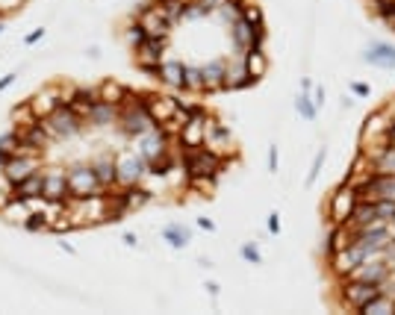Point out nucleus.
<instances>
[{"instance_id":"obj_51","label":"nucleus","mask_w":395,"mask_h":315,"mask_svg":"<svg viewBox=\"0 0 395 315\" xmlns=\"http://www.w3.org/2000/svg\"><path fill=\"white\" fill-rule=\"evenodd\" d=\"M121 242H124L127 248H136V245H139V239H136V233H124V239H121Z\"/></svg>"},{"instance_id":"obj_37","label":"nucleus","mask_w":395,"mask_h":315,"mask_svg":"<svg viewBox=\"0 0 395 315\" xmlns=\"http://www.w3.org/2000/svg\"><path fill=\"white\" fill-rule=\"evenodd\" d=\"M183 92H204V74H201V68L186 65V74H183Z\"/></svg>"},{"instance_id":"obj_49","label":"nucleus","mask_w":395,"mask_h":315,"mask_svg":"<svg viewBox=\"0 0 395 315\" xmlns=\"http://www.w3.org/2000/svg\"><path fill=\"white\" fill-rule=\"evenodd\" d=\"M313 104H316V109H322V104H325V86H316V89H313Z\"/></svg>"},{"instance_id":"obj_52","label":"nucleus","mask_w":395,"mask_h":315,"mask_svg":"<svg viewBox=\"0 0 395 315\" xmlns=\"http://www.w3.org/2000/svg\"><path fill=\"white\" fill-rule=\"evenodd\" d=\"M198 227H204V230H207V233H213V230H216V224H213V221H209V218H198Z\"/></svg>"},{"instance_id":"obj_54","label":"nucleus","mask_w":395,"mask_h":315,"mask_svg":"<svg viewBox=\"0 0 395 315\" xmlns=\"http://www.w3.org/2000/svg\"><path fill=\"white\" fill-rule=\"evenodd\" d=\"M12 83H15V74H6V77L3 80H0V92H3V89H9V86Z\"/></svg>"},{"instance_id":"obj_15","label":"nucleus","mask_w":395,"mask_h":315,"mask_svg":"<svg viewBox=\"0 0 395 315\" xmlns=\"http://www.w3.org/2000/svg\"><path fill=\"white\" fill-rule=\"evenodd\" d=\"M389 118H387V112L384 109H378L372 112L366 121H363V130H360V142L363 147H372V145H384L389 142Z\"/></svg>"},{"instance_id":"obj_27","label":"nucleus","mask_w":395,"mask_h":315,"mask_svg":"<svg viewBox=\"0 0 395 315\" xmlns=\"http://www.w3.org/2000/svg\"><path fill=\"white\" fill-rule=\"evenodd\" d=\"M375 221H380L375 204H369V200H357V207H354V212H351V218L345 221V224H348L351 230H360V227L375 224Z\"/></svg>"},{"instance_id":"obj_28","label":"nucleus","mask_w":395,"mask_h":315,"mask_svg":"<svg viewBox=\"0 0 395 315\" xmlns=\"http://www.w3.org/2000/svg\"><path fill=\"white\" fill-rule=\"evenodd\" d=\"M92 168H95V174H97V180H101L104 192H113V188H115V159L104 154V156H97V159L92 162Z\"/></svg>"},{"instance_id":"obj_18","label":"nucleus","mask_w":395,"mask_h":315,"mask_svg":"<svg viewBox=\"0 0 395 315\" xmlns=\"http://www.w3.org/2000/svg\"><path fill=\"white\" fill-rule=\"evenodd\" d=\"M145 106H147V112H151V118L156 124H163L168 118H175V112L180 109V100L166 97V95H145Z\"/></svg>"},{"instance_id":"obj_53","label":"nucleus","mask_w":395,"mask_h":315,"mask_svg":"<svg viewBox=\"0 0 395 315\" xmlns=\"http://www.w3.org/2000/svg\"><path fill=\"white\" fill-rule=\"evenodd\" d=\"M204 289L209 292V298H218V292H221V289H218V283H213V280H209V283H207Z\"/></svg>"},{"instance_id":"obj_36","label":"nucleus","mask_w":395,"mask_h":315,"mask_svg":"<svg viewBox=\"0 0 395 315\" xmlns=\"http://www.w3.org/2000/svg\"><path fill=\"white\" fill-rule=\"evenodd\" d=\"M186 186L192 192H201L204 197H213L216 186H218V177H186Z\"/></svg>"},{"instance_id":"obj_42","label":"nucleus","mask_w":395,"mask_h":315,"mask_svg":"<svg viewBox=\"0 0 395 315\" xmlns=\"http://www.w3.org/2000/svg\"><path fill=\"white\" fill-rule=\"evenodd\" d=\"M325 159H328V147H319V154H316V159H313V168H310V177H307V186H313V183H316V177L322 174Z\"/></svg>"},{"instance_id":"obj_8","label":"nucleus","mask_w":395,"mask_h":315,"mask_svg":"<svg viewBox=\"0 0 395 315\" xmlns=\"http://www.w3.org/2000/svg\"><path fill=\"white\" fill-rule=\"evenodd\" d=\"M166 45H168V39H151V35H145V42L133 47V59H136V65H139L145 74H151V77H156L159 62L166 59V56H163V54H166Z\"/></svg>"},{"instance_id":"obj_1","label":"nucleus","mask_w":395,"mask_h":315,"mask_svg":"<svg viewBox=\"0 0 395 315\" xmlns=\"http://www.w3.org/2000/svg\"><path fill=\"white\" fill-rule=\"evenodd\" d=\"M115 124L127 138H136V136H142L147 130H154L156 121L151 118V112H147V106H145V95L127 92V97L121 100V106H118V121Z\"/></svg>"},{"instance_id":"obj_33","label":"nucleus","mask_w":395,"mask_h":315,"mask_svg":"<svg viewBox=\"0 0 395 315\" xmlns=\"http://www.w3.org/2000/svg\"><path fill=\"white\" fill-rule=\"evenodd\" d=\"M101 89V100H106V104H113V106H121V100L127 97V86H121V83H115V80H106V83H101L97 86Z\"/></svg>"},{"instance_id":"obj_20","label":"nucleus","mask_w":395,"mask_h":315,"mask_svg":"<svg viewBox=\"0 0 395 315\" xmlns=\"http://www.w3.org/2000/svg\"><path fill=\"white\" fill-rule=\"evenodd\" d=\"M183 74H186V62L180 59H163L156 68V80H163L168 89H183Z\"/></svg>"},{"instance_id":"obj_7","label":"nucleus","mask_w":395,"mask_h":315,"mask_svg":"<svg viewBox=\"0 0 395 315\" xmlns=\"http://www.w3.org/2000/svg\"><path fill=\"white\" fill-rule=\"evenodd\" d=\"M42 121H45L47 133H51L54 138H65V136H74V133L86 130V121H83L71 106H56L51 115L42 118Z\"/></svg>"},{"instance_id":"obj_23","label":"nucleus","mask_w":395,"mask_h":315,"mask_svg":"<svg viewBox=\"0 0 395 315\" xmlns=\"http://www.w3.org/2000/svg\"><path fill=\"white\" fill-rule=\"evenodd\" d=\"M30 200H24V197H15V195H12L9 200H6V204L3 207H0V218H3V221H9V224H27V218H30Z\"/></svg>"},{"instance_id":"obj_9","label":"nucleus","mask_w":395,"mask_h":315,"mask_svg":"<svg viewBox=\"0 0 395 315\" xmlns=\"http://www.w3.org/2000/svg\"><path fill=\"white\" fill-rule=\"evenodd\" d=\"M357 207V192L348 186V183H342L339 188H333L330 197H328V218L330 224L337 227V224H345L351 218V212Z\"/></svg>"},{"instance_id":"obj_6","label":"nucleus","mask_w":395,"mask_h":315,"mask_svg":"<svg viewBox=\"0 0 395 315\" xmlns=\"http://www.w3.org/2000/svg\"><path fill=\"white\" fill-rule=\"evenodd\" d=\"M147 174V165H145V159L136 154H118L115 156V188H130V186H139L142 177Z\"/></svg>"},{"instance_id":"obj_57","label":"nucleus","mask_w":395,"mask_h":315,"mask_svg":"<svg viewBox=\"0 0 395 315\" xmlns=\"http://www.w3.org/2000/svg\"><path fill=\"white\" fill-rule=\"evenodd\" d=\"M6 159H9L6 154H0V171H3V165H6Z\"/></svg>"},{"instance_id":"obj_26","label":"nucleus","mask_w":395,"mask_h":315,"mask_svg":"<svg viewBox=\"0 0 395 315\" xmlns=\"http://www.w3.org/2000/svg\"><path fill=\"white\" fill-rule=\"evenodd\" d=\"M42 188H45V168L30 174V177L21 180L18 186H12V195L24 197V200H33V197H42Z\"/></svg>"},{"instance_id":"obj_58","label":"nucleus","mask_w":395,"mask_h":315,"mask_svg":"<svg viewBox=\"0 0 395 315\" xmlns=\"http://www.w3.org/2000/svg\"><path fill=\"white\" fill-rule=\"evenodd\" d=\"M183 3H195V0H183Z\"/></svg>"},{"instance_id":"obj_2","label":"nucleus","mask_w":395,"mask_h":315,"mask_svg":"<svg viewBox=\"0 0 395 315\" xmlns=\"http://www.w3.org/2000/svg\"><path fill=\"white\" fill-rule=\"evenodd\" d=\"M180 165L186 171V177H221L230 162H225L218 154L201 145V147H183Z\"/></svg>"},{"instance_id":"obj_11","label":"nucleus","mask_w":395,"mask_h":315,"mask_svg":"<svg viewBox=\"0 0 395 315\" xmlns=\"http://www.w3.org/2000/svg\"><path fill=\"white\" fill-rule=\"evenodd\" d=\"M42 171V156L39 154H12L3 165V177L9 180V186H18L21 180H27L30 174Z\"/></svg>"},{"instance_id":"obj_16","label":"nucleus","mask_w":395,"mask_h":315,"mask_svg":"<svg viewBox=\"0 0 395 315\" xmlns=\"http://www.w3.org/2000/svg\"><path fill=\"white\" fill-rule=\"evenodd\" d=\"M389 274H392V268L387 266L384 259H369V262H360V266H357V268H351L345 280H360V283H384V280H389Z\"/></svg>"},{"instance_id":"obj_13","label":"nucleus","mask_w":395,"mask_h":315,"mask_svg":"<svg viewBox=\"0 0 395 315\" xmlns=\"http://www.w3.org/2000/svg\"><path fill=\"white\" fill-rule=\"evenodd\" d=\"M260 80L251 77L248 65H245V54H236L233 59H227V68H225V92H239V89H251Z\"/></svg>"},{"instance_id":"obj_46","label":"nucleus","mask_w":395,"mask_h":315,"mask_svg":"<svg viewBox=\"0 0 395 315\" xmlns=\"http://www.w3.org/2000/svg\"><path fill=\"white\" fill-rule=\"evenodd\" d=\"M369 92H372V89H369L366 83H360V80L351 83V95H354V97H369Z\"/></svg>"},{"instance_id":"obj_45","label":"nucleus","mask_w":395,"mask_h":315,"mask_svg":"<svg viewBox=\"0 0 395 315\" xmlns=\"http://www.w3.org/2000/svg\"><path fill=\"white\" fill-rule=\"evenodd\" d=\"M375 209H378V218L384 224H389L395 218V200H378Z\"/></svg>"},{"instance_id":"obj_5","label":"nucleus","mask_w":395,"mask_h":315,"mask_svg":"<svg viewBox=\"0 0 395 315\" xmlns=\"http://www.w3.org/2000/svg\"><path fill=\"white\" fill-rule=\"evenodd\" d=\"M380 295V283H360V280H339V304L351 312H360L369 300Z\"/></svg>"},{"instance_id":"obj_14","label":"nucleus","mask_w":395,"mask_h":315,"mask_svg":"<svg viewBox=\"0 0 395 315\" xmlns=\"http://www.w3.org/2000/svg\"><path fill=\"white\" fill-rule=\"evenodd\" d=\"M133 150H136V154H139L145 162H151L154 156H159V154H166V150H168V142H171V138L163 133V130H159V127H154V130H147V133H142V136H136L133 138Z\"/></svg>"},{"instance_id":"obj_17","label":"nucleus","mask_w":395,"mask_h":315,"mask_svg":"<svg viewBox=\"0 0 395 315\" xmlns=\"http://www.w3.org/2000/svg\"><path fill=\"white\" fill-rule=\"evenodd\" d=\"M42 197L47 200H68V171L65 168H45V188Z\"/></svg>"},{"instance_id":"obj_43","label":"nucleus","mask_w":395,"mask_h":315,"mask_svg":"<svg viewBox=\"0 0 395 315\" xmlns=\"http://www.w3.org/2000/svg\"><path fill=\"white\" fill-rule=\"evenodd\" d=\"M124 39L130 42V47H136V45H142V42H145V30H142V24H139V21H133V18H130V27H127V33H124Z\"/></svg>"},{"instance_id":"obj_39","label":"nucleus","mask_w":395,"mask_h":315,"mask_svg":"<svg viewBox=\"0 0 395 315\" xmlns=\"http://www.w3.org/2000/svg\"><path fill=\"white\" fill-rule=\"evenodd\" d=\"M242 18L248 21L251 27H260V24H266L263 6H257V3H248V0H245V6H242Z\"/></svg>"},{"instance_id":"obj_31","label":"nucleus","mask_w":395,"mask_h":315,"mask_svg":"<svg viewBox=\"0 0 395 315\" xmlns=\"http://www.w3.org/2000/svg\"><path fill=\"white\" fill-rule=\"evenodd\" d=\"M163 239L171 245V248H186L189 242H192V230L189 227H183V224H166L163 227Z\"/></svg>"},{"instance_id":"obj_59","label":"nucleus","mask_w":395,"mask_h":315,"mask_svg":"<svg viewBox=\"0 0 395 315\" xmlns=\"http://www.w3.org/2000/svg\"><path fill=\"white\" fill-rule=\"evenodd\" d=\"M0 30H3V24H0Z\"/></svg>"},{"instance_id":"obj_55","label":"nucleus","mask_w":395,"mask_h":315,"mask_svg":"<svg viewBox=\"0 0 395 315\" xmlns=\"http://www.w3.org/2000/svg\"><path fill=\"white\" fill-rule=\"evenodd\" d=\"M387 136H389V142H392V145H395V121H392V124H389V133H387Z\"/></svg>"},{"instance_id":"obj_4","label":"nucleus","mask_w":395,"mask_h":315,"mask_svg":"<svg viewBox=\"0 0 395 315\" xmlns=\"http://www.w3.org/2000/svg\"><path fill=\"white\" fill-rule=\"evenodd\" d=\"M204 147H209L213 154H218L225 162H236V156H239V145H236V138L230 136V130L225 127V124H218V118H216V115H207Z\"/></svg>"},{"instance_id":"obj_10","label":"nucleus","mask_w":395,"mask_h":315,"mask_svg":"<svg viewBox=\"0 0 395 315\" xmlns=\"http://www.w3.org/2000/svg\"><path fill=\"white\" fill-rule=\"evenodd\" d=\"M68 192H71V197H89V195H101L104 186L97 180L92 165H71L68 168Z\"/></svg>"},{"instance_id":"obj_38","label":"nucleus","mask_w":395,"mask_h":315,"mask_svg":"<svg viewBox=\"0 0 395 315\" xmlns=\"http://www.w3.org/2000/svg\"><path fill=\"white\" fill-rule=\"evenodd\" d=\"M24 230H30V233H51V218H47L45 212H30Z\"/></svg>"},{"instance_id":"obj_44","label":"nucleus","mask_w":395,"mask_h":315,"mask_svg":"<svg viewBox=\"0 0 395 315\" xmlns=\"http://www.w3.org/2000/svg\"><path fill=\"white\" fill-rule=\"evenodd\" d=\"M239 254H242V259H248L251 266H263V254L257 250V245H254V242H245V245L239 248Z\"/></svg>"},{"instance_id":"obj_19","label":"nucleus","mask_w":395,"mask_h":315,"mask_svg":"<svg viewBox=\"0 0 395 315\" xmlns=\"http://www.w3.org/2000/svg\"><path fill=\"white\" fill-rule=\"evenodd\" d=\"M363 62L375 68H384V71H395V45H384V42L369 45L363 50Z\"/></svg>"},{"instance_id":"obj_29","label":"nucleus","mask_w":395,"mask_h":315,"mask_svg":"<svg viewBox=\"0 0 395 315\" xmlns=\"http://www.w3.org/2000/svg\"><path fill=\"white\" fill-rule=\"evenodd\" d=\"M121 200H124L127 212H139L142 207L151 204V192L142 186H130V188H121Z\"/></svg>"},{"instance_id":"obj_30","label":"nucleus","mask_w":395,"mask_h":315,"mask_svg":"<svg viewBox=\"0 0 395 315\" xmlns=\"http://www.w3.org/2000/svg\"><path fill=\"white\" fill-rule=\"evenodd\" d=\"M245 65H248L251 77L263 80L266 74H268V54H266L263 47H254V50H248V54H245Z\"/></svg>"},{"instance_id":"obj_21","label":"nucleus","mask_w":395,"mask_h":315,"mask_svg":"<svg viewBox=\"0 0 395 315\" xmlns=\"http://www.w3.org/2000/svg\"><path fill=\"white\" fill-rule=\"evenodd\" d=\"M30 106H33V115L39 118V121L47 118L59 106V86H45L39 95L30 97Z\"/></svg>"},{"instance_id":"obj_25","label":"nucleus","mask_w":395,"mask_h":315,"mask_svg":"<svg viewBox=\"0 0 395 315\" xmlns=\"http://www.w3.org/2000/svg\"><path fill=\"white\" fill-rule=\"evenodd\" d=\"M230 42L236 54H245V50L254 47V27L245 18H239L236 24H230Z\"/></svg>"},{"instance_id":"obj_48","label":"nucleus","mask_w":395,"mask_h":315,"mask_svg":"<svg viewBox=\"0 0 395 315\" xmlns=\"http://www.w3.org/2000/svg\"><path fill=\"white\" fill-rule=\"evenodd\" d=\"M268 233L271 236L280 233V216H277V212H271V216H268Z\"/></svg>"},{"instance_id":"obj_24","label":"nucleus","mask_w":395,"mask_h":315,"mask_svg":"<svg viewBox=\"0 0 395 315\" xmlns=\"http://www.w3.org/2000/svg\"><path fill=\"white\" fill-rule=\"evenodd\" d=\"M118 121V106L106 104V100H97L86 115V127H109V124Z\"/></svg>"},{"instance_id":"obj_32","label":"nucleus","mask_w":395,"mask_h":315,"mask_svg":"<svg viewBox=\"0 0 395 315\" xmlns=\"http://www.w3.org/2000/svg\"><path fill=\"white\" fill-rule=\"evenodd\" d=\"M360 312L363 315H395V298H389L387 292H380L378 298L369 300Z\"/></svg>"},{"instance_id":"obj_41","label":"nucleus","mask_w":395,"mask_h":315,"mask_svg":"<svg viewBox=\"0 0 395 315\" xmlns=\"http://www.w3.org/2000/svg\"><path fill=\"white\" fill-rule=\"evenodd\" d=\"M0 154H6V156L21 154V142H18V133L15 130L6 133V136H0Z\"/></svg>"},{"instance_id":"obj_3","label":"nucleus","mask_w":395,"mask_h":315,"mask_svg":"<svg viewBox=\"0 0 395 315\" xmlns=\"http://www.w3.org/2000/svg\"><path fill=\"white\" fill-rule=\"evenodd\" d=\"M68 216L80 227H95L109 221V195H89V197H68Z\"/></svg>"},{"instance_id":"obj_35","label":"nucleus","mask_w":395,"mask_h":315,"mask_svg":"<svg viewBox=\"0 0 395 315\" xmlns=\"http://www.w3.org/2000/svg\"><path fill=\"white\" fill-rule=\"evenodd\" d=\"M242 6H245V0H227V3H221L216 9V15L218 18H225V24L230 27V24H236L242 18Z\"/></svg>"},{"instance_id":"obj_47","label":"nucleus","mask_w":395,"mask_h":315,"mask_svg":"<svg viewBox=\"0 0 395 315\" xmlns=\"http://www.w3.org/2000/svg\"><path fill=\"white\" fill-rule=\"evenodd\" d=\"M277 165H280V156H277V147L271 145V147H268V171L275 174V171H277Z\"/></svg>"},{"instance_id":"obj_50","label":"nucleus","mask_w":395,"mask_h":315,"mask_svg":"<svg viewBox=\"0 0 395 315\" xmlns=\"http://www.w3.org/2000/svg\"><path fill=\"white\" fill-rule=\"evenodd\" d=\"M42 39H45V30H33V33H27L24 45H35V42H42Z\"/></svg>"},{"instance_id":"obj_34","label":"nucleus","mask_w":395,"mask_h":315,"mask_svg":"<svg viewBox=\"0 0 395 315\" xmlns=\"http://www.w3.org/2000/svg\"><path fill=\"white\" fill-rule=\"evenodd\" d=\"M295 112H298L304 121H316L319 109H316V104H313V92H301L298 97H295Z\"/></svg>"},{"instance_id":"obj_22","label":"nucleus","mask_w":395,"mask_h":315,"mask_svg":"<svg viewBox=\"0 0 395 315\" xmlns=\"http://www.w3.org/2000/svg\"><path fill=\"white\" fill-rule=\"evenodd\" d=\"M225 68H227V59H213L201 65L204 92H225Z\"/></svg>"},{"instance_id":"obj_40","label":"nucleus","mask_w":395,"mask_h":315,"mask_svg":"<svg viewBox=\"0 0 395 315\" xmlns=\"http://www.w3.org/2000/svg\"><path fill=\"white\" fill-rule=\"evenodd\" d=\"M71 230H77V224H74V218L68 216V209L63 212V216H56V218L51 221V233L63 236V233H71Z\"/></svg>"},{"instance_id":"obj_12","label":"nucleus","mask_w":395,"mask_h":315,"mask_svg":"<svg viewBox=\"0 0 395 315\" xmlns=\"http://www.w3.org/2000/svg\"><path fill=\"white\" fill-rule=\"evenodd\" d=\"M133 21H139L145 35H151V39H168V35H171V24L163 18V12H159L156 6H151V3H145L142 9H136Z\"/></svg>"},{"instance_id":"obj_56","label":"nucleus","mask_w":395,"mask_h":315,"mask_svg":"<svg viewBox=\"0 0 395 315\" xmlns=\"http://www.w3.org/2000/svg\"><path fill=\"white\" fill-rule=\"evenodd\" d=\"M387 227H389V236H392V239H395V218H392V221H389V224H387Z\"/></svg>"}]
</instances>
